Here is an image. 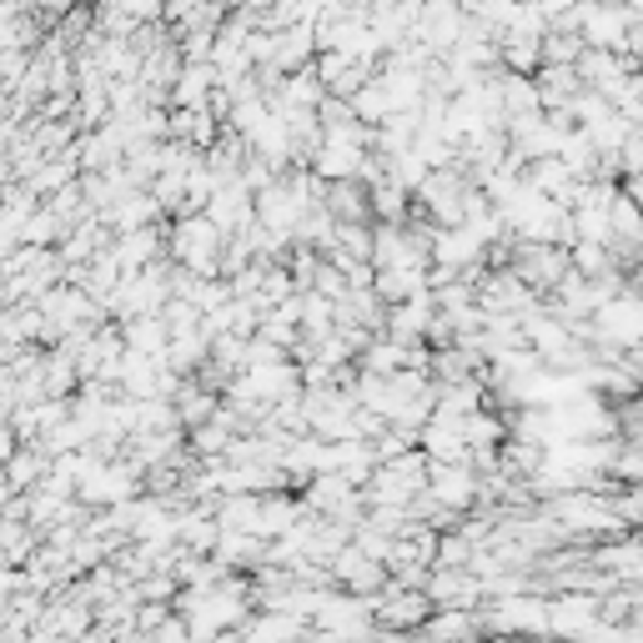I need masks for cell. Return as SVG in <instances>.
Listing matches in <instances>:
<instances>
[{
  "instance_id": "obj_1",
  "label": "cell",
  "mask_w": 643,
  "mask_h": 643,
  "mask_svg": "<svg viewBox=\"0 0 643 643\" xmlns=\"http://www.w3.org/2000/svg\"><path fill=\"white\" fill-rule=\"evenodd\" d=\"M598 332L619 347L643 342V302L639 297H608L603 307H598Z\"/></svg>"
},
{
  "instance_id": "obj_2",
  "label": "cell",
  "mask_w": 643,
  "mask_h": 643,
  "mask_svg": "<svg viewBox=\"0 0 643 643\" xmlns=\"http://www.w3.org/2000/svg\"><path fill=\"white\" fill-rule=\"evenodd\" d=\"M422 477L428 473H422L417 458H407V463H387V467H377V493H372V498L403 508V503H413L417 493H422Z\"/></svg>"
},
{
  "instance_id": "obj_3",
  "label": "cell",
  "mask_w": 643,
  "mask_h": 643,
  "mask_svg": "<svg viewBox=\"0 0 643 643\" xmlns=\"http://www.w3.org/2000/svg\"><path fill=\"white\" fill-rule=\"evenodd\" d=\"M584 31H588L594 46L619 50V46H629V11H619V5H588Z\"/></svg>"
},
{
  "instance_id": "obj_4",
  "label": "cell",
  "mask_w": 643,
  "mask_h": 643,
  "mask_svg": "<svg viewBox=\"0 0 643 643\" xmlns=\"http://www.w3.org/2000/svg\"><path fill=\"white\" fill-rule=\"evenodd\" d=\"M377 608V619L387 623V629H413V623H422L432 613V598L428 594H417V588H403V594H387L382 603H372Z\"/></svg>"
},
{
  "instance_id": "obj_5",
  "label": "cell",
  "mask_w": 643,
  "mask_h": 643,
  "mask_svg": "<svg viewBox=\"0 0 643 643\" xmlns=\"http://www.w3.org/2000/svg\"><path fill=\"white\" fill-rule=\"evenodd\" d=\"M477 493L473 473L463 463H438L432 467V498H442V508H463L467 498Z\"/></svg>"
},
{
  "instance_id": "obj_6",
  "label": "cell",
  "mask_w": 643,
  "mask_h": 643,
  "mask_svg": "<svg viewBox=\"0 0 643 643\" xmlns=\"http://www.w3.org/2000/svg\"><path fill=\"white\" fill-rule=\"evenodd\" d=\"M337 578H342L352 594H377V588L387 584V573L377 568V559H372V553H362V549L337 559Z\"/></svg>"
},
{
  "instance_id": "obj_7",
  "label": "cell",
  "mask_w": 643,
  "mask_h": 643,
  "mask_svg": "<svg viewBox=\"0 0 643 643\" xmlns=\"http://www.w3.org/2000/svg\"><path fill=\"white\" fill-rule=\"evenodd\" d=\"M181 241V257H187L191 267H212L216 257V222H187V227L177 232Z\"/></svg>"
},
{
  "instance_id": "obj_8",
  "label": "cell",
  "mask_w": 643,
  "mask_h": 643,
  "mask_svg": "<svg viewBox=\"0 0 643 643\" xmlns=\"http://www.w3.org/2000/svg\"><path fill=\"white\" fill-rule=\"evenodd\" d=\"M549 623L553 629H563V633H584L588 623H594V603L588 598H568V608H549Z\"/></svg>"
},
{
  "instance_id": "obj_9",
  "label": "cell",
  "mask_w": 643,
  "mask_h": 643,
  "mask_svg": "<svg viewBox=\"0 0 643 643\" xmlns=\"http://www.w3.org/2000/svg\"><path fill=\"white\" fill-rule=\"evenodd\" d=\"M508 643H533V639H508Z\"/></svg>"
},
{
  "instance_id": "obj_10",
  "label": "cell",
  "mask_w": 643,
  "mask_h": 643,
  "mask_svg": "<svg viewBox=\"0 0 643 643\" xmlns=\"http://www.w3.org/2000/svg\"><path fill=\"white\" fill-rule=\"evenodd\" d=\"M639 512H643V508H639Z\"/></svg>"
}]
</instances>
